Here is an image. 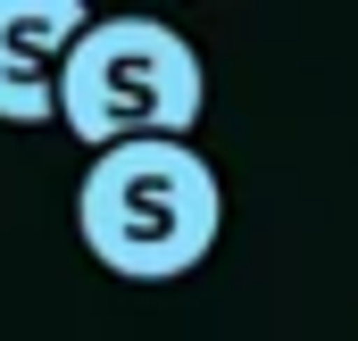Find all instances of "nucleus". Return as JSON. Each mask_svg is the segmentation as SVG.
Returning <instances> with one entry per match:
<instances>
[{"label":"nucleus","mask_w":358,"mask_h":341,"mask_svg":"<svg viewBox=\"0 0 358 341\" xmlns=\"http://www.w3.org/2000/svg\"><path fill=\"white\" fill-rule=\"evenodd\" d=\"M76 233L125 283H176L225 233V175L192 142L100 150L76 183Z\"/></svg>","instance_id":"f257e3e1"},{"label":"nucleus","mask_w":358,"mask_h":341,"mask_svg":"<svg viewBox=\"0 0 358 341\" xmlns=\"http://www.w3.org/2000/svg\"><path fill=\"white\" fill-rule=\"evenodd\" d=\"M200 108H208L200 50L167 17H92L59 75V125L92 159L125 142H192Z\"/></svg>","instance_id":"f03ea898"},{"label":"nucleus","mask_w":358,"mask_h":341,"mask_svg":"<svg viewBox=\"0 0 358 341\" xmlns=\"http://www.w3.org/2000/svg\"><path fill=\"white\" fill-rule=\"evenodd\" d=\"M84 0H0V125H50L67 50L84 42Z\"/></svg>","instance_id":"7ed1b4c3"}]
</instances>
